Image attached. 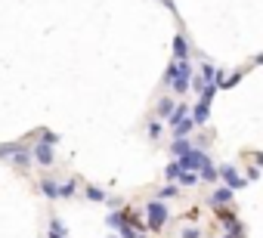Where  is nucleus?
Returning <instances> with one entry per match:
<instances>
[{"instance_id": "nucleus-1", "label": "nucleus", "mask_w": 263, "mask_h": 238, "mask_svg": "<svg viewBox=\"0 0 263 238\" xmlns=\"http://www.w3.org/2000/svg\"><path fill=\"white\" fill-rule=\"evenodd\" d=\"M164 84L177 93H186L192 87V68H189V59H174L167 74H164Z\"/></svg>"}, {"instance_id": "nucleus-2", "label": "nucleus", "mask_w": 263, "mask_h": 238, "mask_svg": "<svg viewBox=\"0 0 263 238\" xmlns=\"http://www.w3.org/2000/svg\"><path fill=\"white\" fill-rule=\"evenodd\" d=\"M0 158L13 161L16 167H28V164L34 161V152H31V149H25L22 143H7V146H0Z\"/></svg>"}, {"instance_id": "nucleus-3", "label": "nucleus", "mask_w": 263, "mask_h": 238, "mask_svg": "<svg viewBox=\"0 0 263 238\" xmlns=\"http://www.w3.org/2000/svg\"><path fill=\"white\" fill-rule=\"evenodd\" d=\"M146 220H149V229H152V232H161L164 223H167V204H164L161 198L149 201V204H146Z\"/></svg>"}, {"instance_id": "nucleus-4", "label": "nucleus", "mask_w": 263, "mask_h": 238, "mask_svg": "<svg viewBox=\"0 0 263 238\" xmlns=\"http://www.w3.org/2000/svg\"><path fill=\"white\" fill-rule=\"evenodd\" d=\"M214 93H217V84H208V87L201 90V99H198L195 108H192L195 124H204V121H208V111H211V99H214Z\"/></svg>"}, {"instance_id": "nucleus-5", "label": "nucleus", "mask_w": 263, "mask_h": 238, "mask_svg": "<svg viewBox=\"0 0 263 238\" xmlns=\"http://www.w3.org/2000/svg\"><path fill=\"white\" fill-rule=\"evenodd\" d=\"M177 161H180L186 170H198V173H201V170L211 164V158H208L204 152H198V149H189V152H186L183 158H177Z\"/></svg>"}, {"instance_id": "nucleus-6", "label": "nucleus", "mask_w": 263, "mask_h": 238, "mask_svg": "<svg viewBox=\"0 0 263 238\" xmlns=\"http://www.w3.org/2000/svg\"><path fill=\"white\" fill-rule=\"evenodd\" d=\"M220 180H223L229 189H245V183H248V176H241L232 164H223V167H220Z\"/></svg>"}, {"instance_id": "nucleus-7", "label": "nucleus", "mask_w": 263, "mask_h": 238, "mask_svg": "<svg viewBox=\"0 0 263 238\" xmlns=\"http://www.w3.org/2000/svg\"><path fill=\"white\" fill-rule=\"evenodd\" d=\"M31 152H34V161H37L41 167H50V164L56 161V155H53V143H44V140H41Z\"/></svg>"}, {"instance_id": "nucleus-8", "label": "nucleus", "mask_w": 263, "mask_h": 238, "mask_svg": "<svg viewBox=\"0 0 263 238\" xmlns=\"http://www.w3.org/2000/svg\"><path fill=\"white\" fill-rule=\"evenodd\" d=\"M171 127H174V140H186L192 133V127H195V117H183V121H177Z\"/></svg>"}, {"instance_id": "nucleus-9", "label": "nucleus", "mask_w": 263, "mask_h": 238, "mask_svg": "<svg viewBox=\"0 0 263 238\" xmlns=\"http://www.w3.org/2000/svg\"><path fill=\"white\" fill-rule=\"evenodd\" d=\"M59 189H62V183H59V180H53V176L41 180V192H44L50 201H56V198H59Z\"/></svg>"}, {"instance_id": "nucleus-10", "label": "nucleus", "mask_w": 263, "mask_h": 238, "mask_svg": "<svg viewBox=\"0 0 263 238\" xmlns=\"http://www.w3.org/2000/svg\"><path fill=\"white\" fill-rule=\"evenodd\" d=\"M232 192H235V189H229V186H223V189H217V192L211 195V204H214V207H226V204L232 201Z\"/></svg>"}, {"instance_id": "nucleus-11", "label": "nucleus", "mask_w": 263, "mask_h": 238, "mask_svg": "<svg viewBox=\"0 0 263 238\" xmlns=\"http://www.w3.org/2000/svg\"><path fill=\"white\" fill-rule=\"evenodd\" d=\"M174 59H189V44H186L183 34L174 37Z\"/></svg>"}, {"instance_id": "nucleus-12", "label": "nucleus", "mask_w": 263, "mask_h": 238, "mask_svg": "<svg viewBox=\"0 0 263 238\" xmlns=\"http://www.w3.org/2000/svg\"><path fill=\"white\" fill-rule=\"evenodd\" d=\"M155 111H158V117H167V121H171V114H174V111H177V102H174V99H167V96H164V99H161V102H158V108H155Z\"/></svg>"}, {"instance_id": "nucleus-13", "label": "nucleus", "mask_w": 263, "mask_h": 238, "mask_svg": "<svg viewBox=\"0 0 263 238\" xmlns=\"http://www.w3.org/2000/svg\"><path fill=\"white\" fill-rule=\"evenodd\" d=\"M50 238H68V229L62 226V220H50Z\"/></svg>"}, {"instance_id": "nucleus-14", "label": "nucleus", "mask_w": 263, "mask_h": 238, "mask_svg": "<svg viewBox=\"0 0 263 238\" xmlns=\"http://www.w3.org/2000/svg\"><path fill=\"white\" fill-rule=\"evenodd\" d=\"M74 192H78V180H65L62 189H59V198H71Z\"/></svg>"}, {"instance_id": "nucleus-15", "label": "nucleus", "mask_w": 263, "mask_h": 238, "mask_svg": "<svg viewBox=\"0 0 263 238\" xmlns=\"http://www.w3.org/2000/svg\"><path fill=\"white\" fill-rule=\"evenodd\" d=\"M217 176H220V170H217L214 164H208V167L201 170V183H217Z\"/></svg>"}, {"instance_id": "nucleus-16", "label": "nucleus", "mask_w": 263, "mask_h": 238, "mask_svg": "<svg viewBox=\"0 0 263 238\" xmlns=\"http://www.w3.org/2000/svg\"><path fill=\"white\" fill-rule=\"evenodd\" d=\"M189 149H192V146H189V143H186V140H174V149H171V152H174V155H177V158H183V155H186V152H189Z\"/></svg>"}, {"instance_id": "nucleus-17", "label": "nucleus", "mask_w": 263, "mask_h": 238, "mask_svg": "<svg viewBox=\"0 0 263 238\" xmlns=\"http://www.w3.org/2000/svg\"><path fill=\"white\" fill-rule=\"evenodd\" d=\"M87 198H90V201H105V192H102L99 186H87Z\"/></svg>"}, {"instance_id": "nucleus-18", "label": "nucleus", "mask_w": 263, "mask_h": 238, "mask_svg": "<svg viewBox=\"0 0 263 238\" xmlns=\"http://www.w3.org/2000/svg\"><path fill=\"white\" fill-rule=\"evenodd\" d=\"M180 238H201V229H198V226H186V229L180 232Z\"/></svg>"}, {"instance_id": "nucleus-19", "label": "nucleus", "mask_w": 263, "mask_h": 238, "mask_svg": "<svg viewBox=\"0 0 263 238\" xmlns=\"http://www.w3.org/2000/svg\"><path fill=\"white\" fill-rule=\"evenodd\" d=\"M177 192H180V189H177V186H174V183H167V186H164V189H161V192H158V195H161V198H174V195H177Z\"/></svg>"}, {"instance_id": "nucleus-20", "label": "nucleus", "mask_w": 263, "mask_h": 238, "mask_svg": "<svg viewBox=\"0 0 263 238\" xmlns=\"http://www.w3.org/2000/svg\"><path fill=\"white\" fill-rule=\"evenodd\" d=\"M149 136H152V140H158V136H161V124H158V121H152V124H149Z\"/></svg>"}, {"instance_id": "nucleus-21", "label": "nucleus", "mask_w": 263, "mask_h": 238, "mask_svg": "<svg viewBox=\"0 0 263 238\" xmlns=\"http://www.w3.org/2000/svg\"><path fill=\"white\" fill-rule=\"evenodd\" d=\"M41 140H44V143H56V133H50V130H44V133H41Z\"/></svg>"}, {"instance_id": "nucleus-22", "label": "nucleus", "mask_w": 263, "mask_h": 238, "mask_svg": "<svg viewBox=\"0 0 263 238\" xmlns=\"http://www.w3.org/2000/svg\"><path fill=\"white\" fill-rule=\"evenodd\" d=\"M254 158H257V164L263 167V152H254Z\"/></svg>"}]
</instances>
